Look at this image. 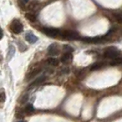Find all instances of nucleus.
Segmentation results:
<instances>
[{
  "instance_id": "f03ea898",
  "label": "nucleus",
  "mask_w": 122,
  "mask_h": 122,
  "mask_svg": "<svg viewBox=\"0 0 122 122\" xmlns=\"http://www.w3.org/2000/svg\"><path fill=\"white\" fill-rule=\"evenodd\" d=\"M42 32L44 34H46L47 36L51 37V38H55L59 35H61V32L60 31V30L54 29V28H43Z\"/></svg>"
},
{
  "instance_id": "ddd939ff",
  "label": "nucleus",
  "mask_w": 122,
  "mask_h": 122,
  "mask_svg": "<svg viewBox=\"0 0 122 122\" xmlns=\"http://www.w3.org/2000/svg\"><path fill=\"white\" fill-rule=\"evenodd\" d=\"M122 63V57H117L115 59H113L112 61L110 62L111 65H117V64H121Z\"/></svg>"
},
{
  "instance_id": "4468645a",
  "label": "nucleus",
  "mask_w": 122,
  "mask_h": 122,
  "mask_svg": "<svg viewBox=\"0 0 122 122\" xmlns=\"http://www.w3.org/2000/svg\"><path fill=\"white\" fill-rule=\"evenodd\" d=\"M103 63L102 62H98V63H95V64H93L90 68V70L91 71H96V70H99V69H101V68L103 67Z\"/></svg>"
},
{
  "instance_id": "4be33fe9",
  "label": "nucleus",
  "mask_w": 122,
  "mask_h": 122,
  "mask_svg": "<svg viewBox=\"0 0 122 122\" xmlns=\"http://www.w3.org/2000/svg\"><path fill=\"white\" fill-rule=\"evenodd\" d=\"M23 1H24V2H29L30 0H23Z\"/></svg>"
},
{
  "instance_id": "9d476101",
  "label": "nucleus",
  "mask_w": 122,
  "mask_h": 122,
  "mask_svg": "<svg viewBox=\"0 0 122 122\" xmlns=\"http://www.w3.org/2000/svg\"><path fill=\"white\" fill-rule=\"evenodd\" d=\"M41 69H35V70H33L32 72H30V73H28V74H27V80L32 79L33 77L37 76V75L41 73Z\"/></svg>"
},
{
  "instance_id": "9b49d317",
  "label": "nucleus",
  "mask_w": 122,
  "mask_h": 122,
  "mask_svg": "<svg viewBox=\"0 0 122 122\" xmlns=\"http://www.w3.org/2000/svg\"><path fill=\"white\" fill-rule=\"evenodd\" d=\"M47 63L50 64V65H51V66H57L59 64V60H57V59L51 57V58H49L47 60Z\"/></svg>"
},
{
  "instance_id": "1a4fd4ad",
  "label": "nucleus",
  "mask_w": 122,
  "mask_h": 122,
  "mask_svg": "<svg viewBox=\"0 0 122 122\" xmlns=\"http://www.w3.org/2000/svg\"><path fill=\"white\" fill-rule=\"evenodd\" d=\"M25 39H26V41H27L28 42H30V43H35L37 41H38V38H37L34 34L30 33V32H29V33L26 34Z\"/></svg>"
},
{
  "instance_id": "aec40b11",
  "label": "nucleus",
  "mask_w": 122,
  "mask_h": 122,
  "mask_svg": "<svg viewBox=\"0 0 122 122\" xmlns=\"http://www.w3.org/2000/svg\"><path fill=\"white\" fill-rule=\"evenodd\" d=\"M5 100H6V95H5L4 90H2V92H1V102H2V103H4V102H5Z\"/></svg>"
},
{
  "instance_id": "5701e85b",
  "label": "nucleus",
  "mask_w": 122,
  "mask_h": 122,
  "mask_svg": "<svg viewBox=\"0 0 122 122\" xmlns=\"http://www.w3.org/2000/svg\"><path fill=\"white\" fill-rule=\"evenodd\" d=\"M18 122H25V121H23V120H19V121H18Z\"/></svg>"
},
{
  "instance_id": "6e6552de",
  "label": "nucleus",
  "mask_w": 122,
  "mask_h": 122,
  "mask_svg": "<svg viewBox=\"0 0 122 122\" xmlns=\"http://www.w3.org/2000/svg\"><path fill=\"white\" fill-rule=\"evenodd\" d=\"M73 59V55H72V52H65L64 54L61 56V61L63 62V63H68L72 61Z\"/></svg>"
},
{
  "instance_id": "6ab92c4d",
  "label": "nucleus",
  "mask_w": 122,
  "mask_h": 122,
  "mask_svg": "<svg viewBox=\"0 0 122 122\" xmlns=\"http://www.w3.org/2000/svg\"><path fill=\"white\" fill-rule=\"evenodd\" d=\"M14 53H15V48H14L13 46H10V48H9V52H8V54H9V59L12 57Z\"/></svg>"
},
{
  "instance_id": "f3484780",
  "label": "nucleus",
  "mask_w": 122,
  "mask_h": 122,
  "mask_svg": "<svg viewBox=\"0 0 122 122\" xmlns=\"http://www.w3.org/2000/svg\"><path fill=\"white\" fill-rule=\"evenodd\" d=\"M114 17L116 18V19L117 20V22L122 23V13H120V14H115Z\"/></svg>"
},
{
  "instance_id": "0eeeda50",
  "label": "nucleus",
  "mask_w": 122,
  "mask_h": 122,
  "mask_svg": "<svg viewBox=\"0 0 122 122\" xmlns=\"http://www.w3.org/2000/svg\"><path fill=\"white\" fill-rule=\"evenodd\" d=\"M45 80H46V76H45V75L39 76V77H38V78L31 84L30 86V88H33V87H35V86H40V85H41V84L44 83Z\"/></svg>"
},
{
  "instance_id": "f257e3e1",
  "label": "nucleus",
  "mask_w": 122,
  "mask_h": 122,
  "mask_svg": "<svg viewBox=\"0 0 122 122\" xmlns=\"http://www.w3.org/2000/svg\"><path fill=\"white\" fill-rule=\"evenodd\" d=\"M119 51L117 49H116L115 47H110L108 49H107L104 52V56L106 58H108V59H115L117 57H119Z\"/></svg>"
},
{
  "instance_id": "2eb2a0df",
  "label": "nucleus",
  "mask_w": 122,
  "mask_h": 122,
  "mask_svg": "<svg viewBox=\"0 0 122 122\" xmlns=\"http://www.w3.org/2000/svg\"><path fill=\"white\" fill-rule=\"evenodd\" d=\"M63 50H64V51H66V52H73V49L71 46H69V45H64V46H63Z\"/></svg>"
},
{
  "instance_id": "a211bd4d",
  "label": "nucleus",
  "mask_w": 122,
  "mask_h": 122,
  "mask_svg": "<svg viewBox=\"0 0 122 122\" xmlns=\"http://www.w3.org/2000/svg\"><path fill=\"white\" fill-rule=\"evenodd\" d=\"M28 97H29V96H28V95H25L24 97H22L21 99L19 100V103H21V104H25V103L28 101Z\"/></svg>"
},
{
  "instance_id": "20e7f679",
  "label": "nucleus",
  "mask_w": 122,
  "mask_h": 122,
  "mask_svg": "<svg viewBox=\"0 0 122 122\" xmlns=\"http://www.w3.org/2000/svg\"><path fill=\"white\" fill-rule=\"evenodd\" d=\"M61 36L63 39H66V40H77L79 39V35L77 32L75 31H71V30H66V31H63L61 32Z\"/></svg>"
},
{
  "instance_id": "7ed1b4c3",
  "label": "nucleus",
  "mask_w": 122,
  "mask_h": 122,
  "mask_svg": "<svg viewBox=\"0 0 122 122\" xmlns=\"http://www.w3.org/2000/svg\"><path fill=\"white\" fill-rule=\"evenodd\" d=\"M10 29H11V30H12L13 33H15V34H19L20 32H22L23 30V25L21 24L18 20H14L11 25H10Z\"/></svg>"
},
{
  "instance_id": "423d86ee",
  "label": "nucleus",
  "mask_w": 122,
  "mask_h": 122,
  "mask_svg": "<svg viewBox=\"0 0 122 122\" xmlns=\"http://www.w3.org/2000/svg\"><path fill=\"white\" fill-rule=\"evenodd\" d=\"M59 53V49H58V46L56 43H52L51 45H50L49 48H48V54L51 55V56H55V55H58Z\"/></svg>"
},
{
  "instance_id": "f8f14e48",
  "label": "nucleus",
  "mask_w": 122,
  "mask_h": 122,
  "mask_svg": "<svg viewBox=\"0 0 122 122\" xmlns=\"http://www.w3.org/2000/svg\"><path fill=\"white\" fill-rule=\"evenodd\" d=\"M26 18L30 20V22H35L36 21V16L33 13H27L26 14Z\"/></svg>"
},
{
  "instance_id": "412c9836",
  "label": "nucleus",
  "mask_w": 122,
  "mask_h": 122,
  "mask_svg": "<svg viewBox=\"0 0 122 122\" xmlns=\"http://www.w3.org/2000/svg\"><path fill=\"white\" fill-rule=\"evenodd\" d=\"M38 5V2L37 1H33V2H31L30 4V6H29V7L30 8V9H33L35 6Z\"/></svg>"
},
{
  "instance_id": "39448f33",
  "label": "nucleus",
  "mask_w": 122,
  "mask_h": 122,
  "mask_svg": "<svg viewBox=\"0 0 122 122\" xmlns=\"http://www.w3.org/2000/svg\"><path fill=\"white\" fill-rule=\"evenodd\" d=\"M83 41L89 43H98L104 41V38L102 37H95V38H83L82 39Z\"/></svg>"
},
{
  "instance_id": "dca6fc26",
  "label": "nucleus",
  "mask_w": 122,
  "mask_h": 122,
  "mask_svg": "<svg viewBox=\"0 0 122 122\" xmlns=\"http://www.w3.org/2000/svg\"><path fill=\"white\" fill-rule=\"evenodd\" d=\"M26 111L28 112V113H31V112H33L34 111V107H33V106L31 104L28 105L27 107H26Z\"/></svg>"
}]
</instances>
